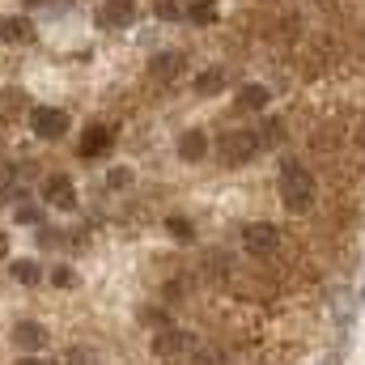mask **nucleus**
Masks as SVG:
<instances>
[{
    "instance_id": "nucleus-1",
    "label": "nucleus",
    "mask_w": 365,
    "mask_h": 365,
    "mask_svg": "<svg viewBox=\"0 0 365 365\" xmlns=\"http://www.w3.org/2000/svg\"><path fill=\"white\" fill-rule=\"evenodd\" d=\"M314 200H319L314 175H310L302 162H284V166H280V204H284L293 217H302V212L314 208Z\"/></svg>"
},
{
    "instance_id": "nucleus-2",
    "label": "nucleus",
    "mask_w": 365,
    "mask_h": 365,
    "mask_svg": "<svg viewBox=\"0 0 365 365\" xmlns=\"http://www.w3.org/2000/svg\"><path fill=\"white\" fill-rule=\"evenodd\" d=\"M255 153H259V140H255L251 128H230V132L217 140V158H221L225 166H247Z\"/></svg>"
},
{
    "instance_id": "nucleus-3",
    "label": "nucleus",
    "mask_w": 365,
    "mask_h": 365,
    "mask_svg": "<svg viewBox=\"0 0 365 365\" xmlns=\"http://www.w3.org/2000/svg\"><path fill=\"white\" fill-rule=\"evenodd\" d=\"M242 247H247V255H276L280 251V230H276L272 221H251L247 230H242Z\"/></svg>"
},
{
    "instance_id": "nucleus-4",
    "label": "nucleus",
    "mask_w": 365,
    "mask_h": 365,
    "mask_svg": "<svg viewBox=\"0 0 365 365\" xmlns=\"http://www.w3.org/2000/svg\"><path fill=\"white\" fill-rule=\"evenodd\" d=\"M30 128H34L38 140H60L68 132V110H60V106H34L30 110Z\"/></svg>"
},
{
    "instance_id": "nucleus-5",
    "label": "nucleus",
    "mask_w": 365,
    "mask_h": 365,
    "mask_svg": "<svg viewBox=\"0 0 365 365\" xmlns=\"http://www.w3.org/2000/svg\"><path fill=\"white\" fill-rule=\"evenodd\" d=\"M43 204H51V208H60V212H73L77 208V187L68 175H47L43 179Z\"/></svg>"
},
{
    "instance_id": "nucleus-6",
    "label": "nucleus",
    "mask_w": 365,
    "mask_h": 365,
    "mask_svg": "<svg viewBox=\"0 0 365 365\" xmlns=\"http://www.w3.org/2000/svg\"><path fill=\"white\" fill-rule=\"evenodd\" d=\"M149 349H153V357H179L187 349H195V340H191V331H182V327H162V331H153Z\"/></svg>"
},
{
    "instance_id": "nucleus-7",
    "label": "nucleus",
    "mask_w": 365,
    "mask_h": 365,
    "mask_svg": "<svg viewBox=\"0 0 365 365\" xmlns=\"http://www.w3.org/2000/svg\"><path fill=\"white\" fill-rule=\"evenodd\" d=\"M136 0H102L98 4V26H106V30H128L132 21H136Z\"/></svg>"
},
{
    "instance_id": "nucleus-8",
    "label": "nucleus",
    "mask_w": 365,
    "mask_h": 365,
    "mask_svg": "<svg viewBox=\"0 0 365 365\" xmlns=\"http://www.w3.org/2000/svg\"><path fill=\"white\" fill-rule=\"evenodd\" d=\"M13 344L26 349V353H38V349H47V327L34 323V319H21V323L13 327Z\"/></svg>"
},
{
    "instance_id": "nucleus-9",
    "label": "nucleus",
    "mask_w": 365,
    "mask_h": 365,
    "mask_svg": "<svg viewBox=\"0 0 365 365\" xmlns=\"http://www.w3.org/2000/svg\"><path fill=\"white\" fill-rule=\"evenodd\" d=\"M182 68H187V56L182 51H162V56L149 60V77L153 81H175V77H182Z\"/></svg>"
},
{
    "instance_id": "nucleus-10",
    "label": "nucleus",
    "mask_w": 365,
    "mask_h": 365,
    "mask_svg": "<svg viewBox=\"0 0 365 365\" xmlns=\"http://www.w3.org/2000/svg\"><path fill=\"white\" fill-rule=\"evenodd\" d=\"M110 145H115V128L110 123H93L86 132V140H81V158H102Z\"/></svg>"
},
{
    "instance_id": "nucleus-11",
    "label": "nucleus",
    "mask_w": 365,
    "mask_h": 365,
    "mask_svg": "<svg viewBox=\"0 0 365 365\" xmlns=\"http://www.w3.org/2000/svg\"><path fill=\"white\" fill-rule=\"evenodd\" d=\"M0 43H34V26L30 17H0Z\"/></svg>"
},
{
    "instance_id": "nucleus-12",
    "label": "nucleus",
    "mask_w": 365,
    "mask_h": 365,
    "mask_svg": "<svg viewBox=\"0 0 365 365\" xmlns=\"http://www.w3.org/2000/svg\"><path fill=\"white\" fill-rule=\"evenodd\" d=\"M225 81H230V73H225V68H204V73H195V77H191V90L200 93V98H212V93L225 90Z\"/></svg>"
},
{
    "instance_id": "nucleus-13",
    "label": "nucleus",
    "mask_w": 365,
    "mask_h": 365,
    "mask_svg": "<svg viewBox=\"0 0 365 365\" xmlns=\"http://www.w3.org/2000/svg\"><path fill=\"white\" fill-rule=\"evenodd\" d=\"M268 98H272V93H268V86H242V90H238V98H234V106H238L242 115H259V110L268 106Z\"/></svg>"
},
{
    "instance_id": "nucleus-14",
    "label": "nucleus",
    "mask_w": 365,
    "mask_h": 365,
    "mask_svg": "<svg viewBox=\"0 0 365 365\" xmlns=\"http://www.w3.org/2000/svg\"><path fill=\"white\" fill-rule=\"evenodd\" d=\"M204 153H208V136H204L200 128H191V132L179 136V158L182 162H204Z\"/></svg>"
},
{
    "instance_id": "nucleus-15",
    "label": "nucleus",
    "mask_w": 365,
    "mask_h": 365,
    "mask_svg": "<svg viewBox=\"0 0 365 365\" xmlns=\"http://www.w3.org/2000/svg\"><path fill=\"white\" fill-rule=\"evenodd\" d=\"M187 21L191 26H217V0H191L187 4Z\"/></svg>"
},
{
    "instance_id": "nucleus-16",
    "label": "nucleus",
    "mask_w": 365,
    "mask_h": 365,
    "mask_svg": "<svg viewBox=\"0 0 365 365\" xmlns=\"http://www.w3.org/2000/svg\"><path fill=\"white\" fill-rule=\"evenodd\" d=\"M153 13H158L162 21H187V0H158Z\"/></svg>"
},
{
    "instance_id": "nucleus-17",
    "label": "nucleus",
    "mask_w": 365,
    "mask_h": 365,
    "mask_svg": "<svg viewBox=\"0 0 365 365\" xmlns=\"http://www.w3.org/2000/svg\"><path fill=\"white\" fill-rule=\"evenodd\" d=\"M255 140H259V149L280 145V140H284V123H280V119H268V123H264V132H255Z\"/></svg>"
},
{
    "instance_id": "nucleus-18",
    "label": "nucleus",
    "mask_w": 365,
    "mask_h": 365,
    "mask_svg": "<svg viewBox=\"0 0 365 365\" xmlns=\"http://www.w3.org/2000/svg\"><path fill=\"white\" fill-rule=\"evenodd\" d=\"M191 365H225V353L212 344H195L191 349Z\"/></svg>"
},
{
    "instance_id": "nucleus-19",
    "label": "nucleus",
    "mask_w": 365,
    "mask_h": 365,
    "mask_svg": "<svg viewBox=\"0 0 365 365\" xmlns=\"http://www.w3.org/2000/svg\"><path fill=\"white\" fill-rule=\"evenodd\" d=\"M166 230H170L175 242H191V238H195V225H191L187 217H166Z\"/></svg>"
},
{
    "instance_id": "nucleus-20",
    "label": "nucleus",
    "mask_w": 365,
    "mask_h": 365,
    "mask_svg": "<svg viewBox=\"0 0 365 365\" xmlns=\"http://www.w3.org/2000/svg\"><path fill=\"white\" fill-rule=\"evenodd\" d=\"M17 225H43V208L38 204H17Z\"/></svg>"
},
{
    "instance_id": "nucleus-21",
    "label": "nucleus",
    "mask_w": 365,
    "mask_h": 365,
    "mask_svg": "<svg viewBox=\"0 0 365 365\" xmlns=\"http://www.w3.org/2000/svg\"><path fill=\"white\" fill-rule=\"evenodd\" d=\"M13 276H17V280H21V284H38V264H34V259H21V264H13Z\"/></svg>"
},
{
    "instance_id": "nucleus-22",
    "label": "nucleus",
    "mask_w": 365,
    "mask_h": 365,
    "mask_svg": "<svg viewBox=\"0 0 365 365\" xmlns=\"http://www.w3.org/2000/svg\"><path fill=\"white\" fill-rule=\"evenodd\" d=\"M13 195H17V175H13V170H4V175H0V204H9Z\"/></svg>"
},
{
    "instance_id": "nucleus-23",
    "label": "nucleus",
    "mask_w": 365,
    "mask_h": 365,
    "mask_svg": "<svg viewBox=\"0 0 365 365\" xmlns=\"http://www.w3.org/2000/svg\"><path fill=\"white\" fill-rule=\"evenodd\" d=\"M106 182H110V187H128V182H132V170H128V166H115V170L106 175Z\"/></svg>"
},
{
    "instance_id": "nucleus-24",
    "label": "nucleus",
    "mask_w": 365,
    "mask_h": 365,
    "mask_svg": "<svg viewBox=\"0 0 365 365\" xmlns=\"http://www.w3.org/2000/svg\"><path fill=\"white\" fill-rule=\"evenodd\" d=\"M17 106H26V93L21 90H4V110H17Z\"/></svg>"
},
{
    "instance_id": "nucleus-25",
    "label": "nucleus",
    "mask_w": 365,
    "mask_h": 365,
    "mask_svg": "<svg viewBox=\"0 0 365 365\" xmlns=\"http://www.w3.org/2000/svg\"><path fill=\"white\" fill-rule=\"evenodd\" d=\"M73 280H77V276L68 272V268H56V272H51V284H60V289H68Z\"/></svg>"
},
{
    "instance_id": "nucleus-26",
    "label": "nucleus",
    "mask_w": 365,
    "mask_h": 365,
    "mask_svg": "<svg viewBox=\"0 0 365 365\" xmlns=\"http://www.w3.org/2000/svg\"><path fill=\"white\" fill-rule=\"evenodd\" d=\"M0 259H9V234H0Z\"/></svg>"
},
{
    "instance_id": "nucleus-27",
    "label": "nucleus",
    "mask_w": 365,
    "mask_h": 365,
    "mask_svg": "<svg viewBox=\"0 0 365 365\" xmlns=\"http://www.w3.org/2000/svg\"><path fill=\"white\" fill-rule=\"evenodd\" d=\"M17 365H47V361H38V357H21Z\"/></svg>"
}]
</instances>
